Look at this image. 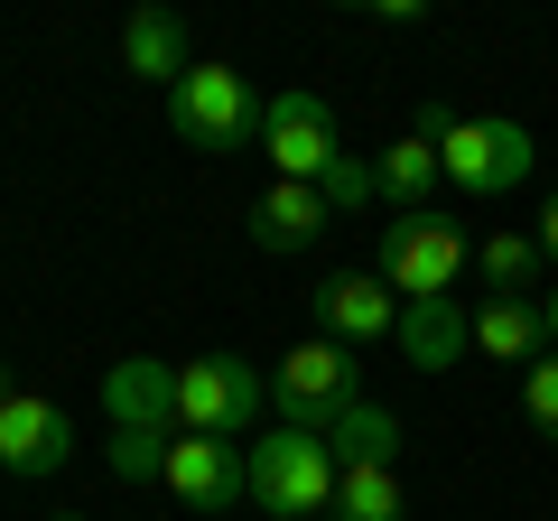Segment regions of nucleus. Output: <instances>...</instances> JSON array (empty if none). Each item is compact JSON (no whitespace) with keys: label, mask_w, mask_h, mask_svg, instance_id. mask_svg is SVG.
<instances>
[{"label":"nucleus","mask_w":558,"mask_h":521,"mask_svg":"<svg viewBox=\"0 0 558 521\" xmlns=\"http://www.w3.org/2000/svg\"><path fill=\"white\" fill-rule=\"evenodd\" d=\"M336 447L307 438V428H270V438L242 447V494H252V512L270 521H317L336 512Z\"/></svg>","instance_id":"nucleus-1"},{"label":"nucleus","mask_w":558,"mask_h":521,"mask_svg":"<svg viewBox=\"0 0 558 521\" xmlns=\"http://www.w3.org/2000/svg\"><path fill=\"white\" fill-rule=\"evenodd\" d=\"M354 401H363L354 344H336V336H299L289 354H279V373H270V410H279V428H307V438H326V428H336Z\"/></svg>","instance_id":"nucleus-2"},{"label":"nucleus","mask_w":558,"mask_h":521,"mask_svg":"<svg viewBox=\"0 0 558 521\" xmlns=\"http://www.w3.org/2000/svg\"><path fill=\"white\" fill-rule=\"evenodd\" d=\"M260 112L270 94H252L242 65H196L186 84H168V131L186 149H260Z\"/></svg>","instance_id":"nucleus-3"},{"label":"nucleus","mask_w":558,"mask_h":521,"mask_svg":"<svg viewBox=\"0 0 558 521\" xmlns=\"http://www.w3.org/2000/svg\"><path fill=\"white\" fill-rule=\"evenodd\" d=\"M373 270L391 280V299L410 307V299H457V280H465V223L457 215H391L381 223V252H373Z\"/></svg>","instance_id":"nucleus-4"},{"label":"nucleus","mask_w":558,"mask_h":521,"mask_svg":"<svg viewBox=\"0 0 558 521\" xmlns=\"http://www.w3.org/2000/svg\"><path fill=\"white\" fill-rule=\"evenodd\" d=\"M270 410V381L252 373L242 354H196V363H178V428L186 438H233V447H252L242 428Z\"/></svg>","instance_id":"nucleus-5"},{"label":"nucleus","mask_w":558,"mask_h":521,"mask_svg":"<svg viewBox=\"0 0 558 521\" xmlns=\"http://www.w3.org/2000/svg\"><path fill=\"white\" fill-rule=\"evenodd\" d=\"M438 168H447V186H465V196H512V186H531L539 141L512 112H475V121H457V131L438 141Z\"/></svg>","instance_id":"nucleus-6"},{"label":"nucleus","mask_w":558,"mask_h":521,"mask_svg":"<svg viewBox=\"0 0 558 521\" xmlns=\"http://www.w3.org/2000/svg\"><path fill=\"white\" fill-rule=\"evenodd\" d=\"M260 149H270V178L317 186L326 168L344 159V149H336V112H326V94H307V84L270 94V112H260Z\"/></svg>","instance_id":"nucleus-7"},{"label":"nucleus","mask_w":558,"mask_h":521,"mask_svg":"<svg viewBox=\"0 0 558 521\" xmlns=\"http://www.w3.org/2000/svg\"><path fill=\"white\" fill-rule=\"evenodd\" d=\"M75 457V420H65L57 401H38V391H10V401H0V465H10V475H57V465Z\"/></svg>","instance_id":"nucleus-8"},{"label":"nucleus","mask_w":558,"mask_h":521,"mask_svg":"<svg viewBox=\"0 0 558 521\" xmlns=\"http://www.w3.org/2000/svg\"><path fill=\"white\" fill-rule=\"evenodd\" d=\"M168 494L186 502V512H242V447L233 438H186L178 428V447H168Z\"/></svg>","instance_id":"nucleus-9"},{"label":"nucleus","mask_w":558,"mask_h":521,"mask_svg":"<svg viewBox=\"0 0 558 521\" xmlns=\"http://www.w3.org/2000/svg\"><path fill=\"white\" fill-rule=\"evenodd\" d=\"M317 336H336V344H381V336H400L391 280H381V270H336V280L317 289Z\"/></svg>","instance_id":"nucleus-10"},{"label":"nucleus","mask_w":558,"mask_h":521,"mask_svg":"<svg viewBox=\"0 0 558 521\" xmlns=\"http://www.w3.org/2000/svg\"><path fill=\"white\" fill-rule=\"evenodd\" d=\"M102 428H178V363L121 354L102 373Z\"/></svg>","instance_id":"nucleus-11"},{"label":"nucleus","mask_w":558,"mask_h":521,"mask_svg":"<svg viewBox=\"0 0 558 521\" xmlns=\"http://www.w3.org/2000/svg\"><path fill=\"white\" fill-rule=\"evenodd\" d=\"M391 344H400V363H410V373H457L465 344H475V317H465V299H410Z\"/></svg>","instance_id":"nucleus-12"},{"label":"nucleus","mask_w":558,"mask_h":521,"mask_svg":"<svg viewBox=\"0 0 558 521\" xmlns=\"http://www.w3.org/2000/svg\"><path fill=\"white\" fill-rule=\"evenodd\" d=\"M326 223H336V205H326L317 186H299V178H270L252 196V242L260 252H307Z\"/></svg>","instance_id":"nucleus-13"},{"label":"nucleus","mask_w":558,"mask_h":521,"mask_svg":"<svg viewBox=\"0 0 558 521\" xmlns=\"http://www.w3.org/2000/svg\"><path fill=\"white\" fill-rule=\"evenodd\" d=\"M121 65H131L140 84H186V75H196V57H186V20L159 10V0L131 10V20H121Z\"/></svg>","instance_id":"nucleus-14"},{"label":"nucleus","mask_w":558,"mask_h":521,"mask_svg":"<svg viewBox=\"0 0 558 521\" xmlns=\"http://www.w3.org/2000/svg\"><path fill=\"white\" fill-rule=\"evenodd\" d=\"M438 178H447V168H438V141H418V131H400V141L373 159L381 215H428V186H438Z\"/></svg>","instance_id":"nucleus-15"},{"label":"nucleus","mask_w":558,"mask_h":521,"mask_svg":"<svg viewBox=\"0 0 558 521\" xmlns=\"http://www.w3.org/2000/svg\"><path fill=\"white\" fill-rule=\"evenodd\" d=\"M475 354L521 363V373H531V363L549 354V317H539V299H484V307H475Z\"/></svg>","instance_id":"nucleus-16"},{"label":"nucleus","mask_w":558,"mask_h":521,"mask_svg":"<svg viewBox=\"0 0 558 521\" xmlns=\"http://www.w3.org/2000/svg\"><path fill=\"white\" fill-rule=\"evenodd\" d=\"M326 447H336V465H391V457H400V410L354 401L336 428H326Z\"/></svg>","instance_id":"nucleus-17"},{"label":"nucleus","mask_w":558,"mask_h":521,"mask_svg":"<svg viewBox=\"0 0 558 521\" xmlns=\"http://www.w3.org/2000/svg\"><path fill=\"white\" fill-rule=\"evenodd\" d=\"M326 521H410L400 475H391V465H344V475H336V512H326Z\"/></svg>","instance_id":"nucleus-18"},{"label":"nucleus","mask_w":558,"mask_h":521,"mask_svg":"<svg viewBox=\"0 0 558 521\" xmlns=\"http://www.w3.org/2000/svg\"><path fill=\"white\" fill-rule=\"evenodd\" d=\"M475 270H484V299H531L539 242L531 233H494V242H475Z\"/></svg>","instance_id":"nucleus-19"},{"label":"nucleus","mask_w":558,"mask_h":521,"mask_svg":"<svg viewBox=\"0 0 558 521\" xmlns=\"http://www.w3.org/2000/svg\"><path fill=\"white\" fill-rule=\"evenodd\" d=\"M168 447H178V428H102V457L121 484H168Z\"/></svg>","instance_id":"nucleus-20"},{"label":"nucleus","mask_w":558,"mask_h":521,"mask_svg":"<svg viewBox=\"0 0 558 521\" xmlns=\"http://www.w3.org/2000/svg\"><path fill=\"white\" fill-rule=\"evenodd\" d=\"M521 410H531V428L558 447V344L531 363V373H521Z\"/></svg>","instance_id":"nucleus-21"},{"label":"nucleus","mask_w":558,"mask_h":521,"mask_svg":"<svg viewBox=\"0 0 558 521\" xmlns=\"http://www.w3.org/2000/svg\"><path fill=\"white\" fill-rule=\"evenodd\" d=\"M317 196L336 205V215H363V205H381V196H373V159H336V168L317 178Z\"/></svg>","instance_id":"nucleus-22"},{"label":"nucleus","mask_w":558,"mask_h":521,"mask_svg":"<svg viewBox=\"0 0 558 521\" xmlns=\"http://www.w3.org/2000/svg\"><path fill=\"white\" fill-rule=\"evenodd\" d=\"M531 242H539V260H558V186L539 196V233H531Z\"/></svg>","instance_id":"nucleus-23"},{"label":"nucleus","mask_w":558,"mask_h":521,"mask_svg":"<svg viewBox=\"0 0 558 521\" xmlns=\"http://www.w3.org/2000/svg\"><path fill=\"white\" fill-rule=\"evenodd\" d=\"M539 317H549V344H558V289H549V299H539Z\"/></svg>","instance_id":"nucleus-24"},{"label":"nucleus","mask_w":558,"mask_h":521,"mask_svg":"<svg viewBox=\"0 0 558 521\" xmlns=\"http://www.w3.org/2000/svg\"><path fill=\"white\" fill-rule=\"evenodd\" d=\"M10 391H20V381H10V363H0V401H10Z\"/></svg>","instance_id":"nucleus-25"},{"label":"nucleus","mask_w":558,"mask_h":521,"mask_svg":"<svg viewBox=\"0 0 558 521\" xmlns=\"http://www.w3.org/2000/svg\"><path fill=\"white\" fill-rule=\"evenodd\" d=\"M47 521H94V512H47Z\"/></svg>","instance_id":"nucleus-26"}]
</instances>
